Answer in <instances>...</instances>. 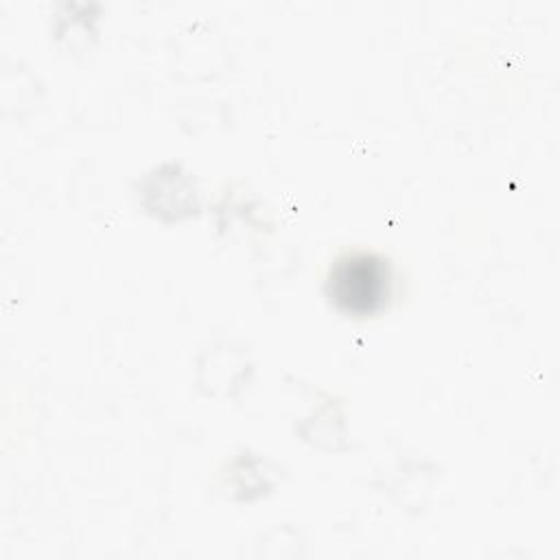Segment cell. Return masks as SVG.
<instances>
[{
  "mask_svg": "<svg viewBox=\"0 0 560 560\" xmlns=\"http://www.w3.org/2000/svg\"><path fill=\"white\" fill-rule=\"evenodd\" d=\"M324 291L330 304L348 317L376 315L394 293L392 262L372 249L343 252L330 262Z\"/></svg>",
  "mask_w": 560,
  "mask_h": 560,
  "instance_id": "1",
  "label": "cell"
}]
</instances>
